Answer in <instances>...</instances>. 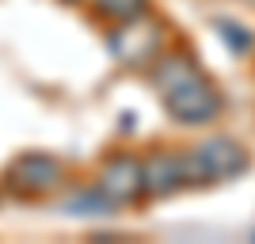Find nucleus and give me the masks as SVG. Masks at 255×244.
I'll list each match as a JSON object with an SVG mask.
<instances>
[{
	"label": "nucleus",
	"mask_w": 255,
	"mask_h": 244,
	"mask_svg": "<svg viewBox=\"0 0 255 244\" xmlns=\"http://www.w3.org/2000/svg\"><path fill=\"white\" fill-rule=\"evenodd\" d=\"M57 180H61V164L53 157H38V153H34V157H19L8 172V183L15 191H27V195L53 191Z\"/></svg>",
	"instance_id": "obj_5"
},
{
	"label": "nucleus",
	"mask_w": 255,
	"mask_h": 244,
	"mask_svg": "<svg viewBox=\"0 0 255 244\" xmlns=\"http://www.w3.org/2000/svg\"><path fill=\"white\" fill-rule=\"evenodd\" d=\"M145 191L141 183V164L133 157H115L107 160V168L99 172V195H103L111 206H122V202H133Z\"/></svg>",
	"instance_id": "obj_4"
},
{
	"label": "nucleus",
	"mask_w": 255,
	"mask_h": 244,
	"mask_svg": "<svg viewBox=\"0 0 255 244\" xmlns=\"http://www.w3.org/2000/svg\"><path fill=\"white\" fill-rule=\"evenodd\" d=\"M141 183L149 195H171L179 191L183 180V157L179 153H152L145 164H141Z\"/></svg>",
	"instance_id": "obj_6"
},
{
	"label": "nucleus",
	"mask_w": 255,
	"mask_h": 244,
	"mask_svg": "<svg viewBox=\"0 0 255 244\" xmlns=\"http://www.w3.org/2000/svg\"><path fill=\"white\" fill-rule=\"evenodd\" d=\"M92 4H96V11L103 19H115V23L137 19V15H145V8H149V0H92Z\"/></svg>",
	"instance_id": "obj_7"
},
{
	"label": "nucleus",
	"mask_w": 255,
	"mask_h": 244,
	"mask_svg": "<svg viewBox=\"0 0 255 244\" xmlns=\"http://www.w3.org/2000/svg\"><path fill=\"white\" fill-rule=\"evenodd\" d=\"M248 168V153L233 138H213L183 153V180L187 183H217Z\"/></svg>",
	"instance_id": "obj_2"
},
{
	"label": "nucleus",
	"mask_w": 255,
	"mask_h": 244,
	"mask_svg": "<svg viewBox=\"0 0 255 244\" xmlns=\"http://www.w3.org/2000/svg\"><path fill=\"white\" fill-rule=\"evenodd\" d=\"M160 46H164V31H160L156 23H141V15H137V19H126L115 34H111V50H115V57L122 65H133V69L156 61Z\"/></svg>",
	"instance_id": "obj_3"
},
{
	"label": "nucleus",
	"mask_w": 255,
	"mask_h": 244,
	"mask_svg": "<svg viewBox=\"0 0 255 244\" xmlns=\"http://www.w3.org/2000/svg\"><path fill=\"white\" fill-rule=\"evenodd\" d=\"M152 84H156L160 99L168 107V115L187 126H202L221 115V92L213 88V80L191 61V57H160L152 65Z\"/></svg>",
	"instance_id": "obj_1"
}]
</instances>
